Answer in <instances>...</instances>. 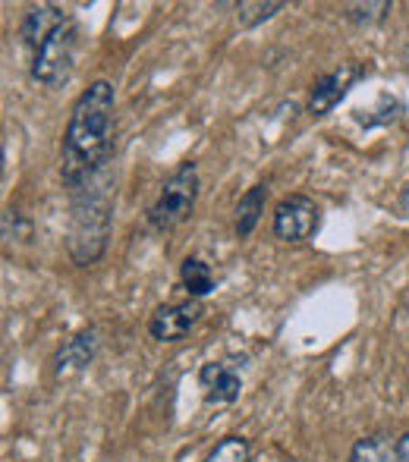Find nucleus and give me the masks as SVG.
<instances>
[{
  "label": "nucleus",
  "mask_w": 409,
  "mask_h": 462,
  "mask_svg": "<svg viewBox=\"0 0 409 462\" xmlns=\"http://www.w3.org/2000/svg\"><path fill=\"white\" fill-rule=\"evenodd\" d=\"M356 79H359V63H353V60L340 63V67H334L330 73H324L309 92V114L311 116L330 114V110L347 97L349 86H353Z\"/></svg>",
  "instance_id": "0eeeda50"
},
{
  "label": "nucleus",
  "mask_w": 409,
  "mask_h": 462,
  "mask_svg": "<svg viewBox=\"0 0 409 462\" xmlns=\"http://www.w3.org/2000/svg\"><path fill=\"white\" fill-rule=\"evenodd\" d=\"M95 356H98V330L86 328V330H79V334H73L60 349H57L54 374L60 377V381H63V377L82 374V371L95 362Z\"/></svg>",
  "instance_id": "6e6552de"
},
{
  "label": "nucleus",
  "mask_w": 409,
  "mask_h": 462,
  "mask_svg": "<svg viewBox=\"0 0 409 462\" xmlns=\"http://www.w3.org/2000/svg\"><path fill=\"white\" fill-rule=\"evenodd\" d=\"M406 387H409V381H406Z\"/></svg>",
  "instance_id": "412c9836"
},
{
  "label": "nucleus",
  "mask_w": 409,
  "mask_h": 462,
  "mask_svg": "<svg viewBox=\"0 0 409 462\" xmlns=\"http://www.w3.org/2000/svg\"><path fill=\"white\" fill-rule=\"evenodd\" d=\"M394 10L391 0H372V4H349L347 6V19L356 25H375Z\"/></svg>",
  "instance_id": "dca6fc26"
},
{
  "label": "nucleus",
  "mask_w": 409,
  "mask_h": 462,
  "mask_svg": "<svg viewBox=\"0 0 409 462\" xmlns=\"http://www.w3.org/2000/svg\"><path fill=\"white\" fill-rule=\"evenodd\" d=\"M394 444H397V457H400V462H409V431H406V434H400V438L394 440Z\"/></svg>",
  "instance_id": "6ab92c4d"
},
{
  "label": "nucleus",
  "mask_w": 409,
  "mask_h": 462,
  "mask_svg": "<svg viewBox=\"0 0 409 462\" xmlns=\"http://www.w3.org/2000/svg\"><path fill=\"white\" fill-rule=\"evenodd\" d=\"M252 459V444L246 438H224L214 444V450L208 453L205 462H249Z\"/></svg>",
  "instance_id": "4468645a"
},
{
  "label": "nucleus",
  "mask_w": 409,
  "mask_h": 462,
  "mask_svg": "<svg viewBox=\"0 0 409 462\" xmlns=\"http://www.w3.org/2000/svg\"><path fill=\"white\" fill-rule=\"evenodd\" d=\"M76 63V23L70 19L57 35H51L38 51H32V79L44 88H60L73 76Z\"/></svg>",
  "instance_id": "20e7f679"
},
{
  "label": "nucleus",
  "mask_w": 409,
  "mask_h": 462,
  "mask_svg": "<svg viewBox=\"0 0 409 462\" xmlns=\"http://www.w3.org/2000/svg\"><path fill=\"white\" fill-rule=\"evenodd\" d=\"M29 236H32V224L23 217V214L10 208V211L4 214V239H10V243L13 239H16V243H25Z\"/></svg>",
  "instance_id": "a211bd4d"
},
{
  "label": "nucleus",
  "mask_w": 409,
  "mask_h": 462,
  "mask_svg": "<svg viewBox=\"0 0 409 462\" xmlns=\"http://www.w3.org/2000/svg\"><path fill=\"white\" fill-rule=\"evenodd\" d=\"M67 23H70V16L60 10V6L35 4V6H29V10H25L23 25H19V38H23L32 51H38L51 35H57V32H60Z\"/></svg>",
  "instance_id": "1a4fd4ad"
},
{
  "label": "nucleus",
  "mask_w": 409,
  "mask_h": 462,
  "mask_svg": "<svg viewBox=\"0 0 409 462\" xmlns=\"http://www.w3.org/2000/svg\"><path fill=\"white\" fill-rule=\"evenodd\" d=\"M321 211L309 195H287L274 208V236L284 243H306L318 233Z\"/></svg>",
  "instance_id": "39448f33"
},
{
  "label": "nucleus",
  "mask_w": 409,
  "mask_h": 462,
  "mask_svg": "<svg viewBox=\"0 0 409 462\" xmlns=\"http://www.w3.org/2000/svg\"><path fill=\"white\" fill-rule=\"evenodd\" d=\"M114 114L116 95L110 82H92L76 97L67 133H63L60 158V177L70 192L92 183L107 171L110 158H114Z\"/></svg>",
  "instance_id": "f257e3e1"
},
{
  "label": "nucleus",
  "mask_w": 409,
  "mask_h": 462,
  "mask_svg": "<svg viewBox=\"0 0 409 462\" xmlns=\"http://www.w3.org/2000/svg\"><path fill=\"white\" fill-rule=\"evenodd\" d=\"M265 201H268V186H265V183L252 186L249 192L237 201V233H239V239L252 236V230H256L258 220H262V214H265Z\"/></svg>",
  "instance_id": "f8f14e48"
},
{
  "label": "nucleus",
  "mask_w": 409,
  "mask_h": 462,
  "mask_svg": "<svg viewBox=\"0 0 409 462\" xmlns=\"http://www.w3.org/2000/svg\"><path fill=\"white\" fill-rule=\"evenodd\" d=\"M400 208H404V211H409V186L404 189V192H400Z\"/></svg>",
  "instance_id": "aec40b11"
},
{
  "label": "nucleus",
  "mask_w": 409,
  "mask_h": 462,
  "mask_svg": "<svg viewBox=\"0 0 409 462\" xmlns=\"http://www.w3.org/2000/svg\"><path fill=\"white\" fill-rule=\"evenodd\" d=\"M202 315H205V309L199 299L161 305V309H154L152 321H148V334H152L158 343H180L192 328H196Z\"/></svg>",
  "instance_id": "423d86ee"
},
{
  "label": "nucleus",
  "mask_w": 409,
  "mask_h": 462,
  "mask_svg": "<svg viewBox=\"0 0 409 462\" xmlns=\"http://www.w3.org/2000/svg\"><path fill=\"white\" fill-rule=\"evenodd\" d=\"M180 283H183V290L190 292V299H199V302H202L205 296L214 292L218 280H214V271L205 258L190 255L183 264H180Z\"/></svg>",
  "instance_id": "9b49d317"
},
{
  "label": "nucleus",
  "mask_w": 409,
  "mask_h": 462,
  "mask_svg": "<svg viewBox=\"0 0 409 462\" xmlns=\"http://www.w3.org/2000/svg\"><path fill=\"white\" fill-rule=\"evenodd\" d=\"M199 381L205 387L208 402H237L239 393H243V377L230 365H224V362H208V365H202Z\"/></svg>",
  "instance_id": "9d476101"
},
{
  "label": "nucleus",
  "mask_w": 409,
  "mask_h": 462,
  "mask_svg": "<svg viewBox=\"0 0 409 462\" xmlns=\"http://www.w3.org/2000/svg\"><path fill=\"white\" fill-rule=\"evenodd\" d=\"M349 462H400L397 444H391L385 434H368V438H362L353 444Z\"/></svg>",
  "instance_id": "ddd939ff"
},
{
  "label": "nucleus",
  "mask_w": 409,
  "mask_h": 462,
  "mask_svg": "<svg viewBox=\"0 0 409 462\" xmlns=\"http://www.w3.org/2000/svg\"><path fill=\"white\" fill-rule=\"evenodd\" d=\"M196 201H199V167L192 164V161H186V164H180L177 171L164 180L154 205L148 208V214H145L148 226L158 233L177 230L180 224H186V220L192 217Z\"/></svg>",
  "instance_id": "7ed1b4c3"
},
{
  "label": "nucleus",
  "mask_w": 409,
  "mask_h": 462,
  "mask_svg": "<svg viewBox=\"0 0 409 462\" xmlns=\"http://www.w3.org/2000/svg\"><path fill=\"white\" fill-rule=\"evenodd\" d=\"M287 4H281V0H274V4H239L237 10H239V25H258V23H265V19H271L274 13H281Z\"/></svg>",
  "instance_id": "f3484780"
},
{
  "label": "nucleus",
  "mask_w": 409,
  "mask_h": 462,
  "mask_svg": "<svg viewBox=\"0 0 409 462\" xmlns=\"http://www.w3.org/2000/svg\"><path fill=\"white\" fill-rule=\"evenodd\" d=\"M70 236L67 249L76 264H95L107 249L110 224H114V199H110V183H104V173L92 183L70 192Z\"/></svg>",
  "instance_id": "f03ea898"
},
{
  "label": "nucleus",
  "mask_w": 409,
  "mask_h": 462,
  "mask_svg": "<svg viewBox=\"0 0 409 462\" xmlns=\"http://www.w3.org/2000/svg\"><path fill=\"white\" fill-rule=\"evenodd\" d=\"M400 114H404V104H400L397 97H391V95H381L378 107L368 110L366 116L356 114V120H359L362 126H387V123H397Z\"/></svg>",
  "instance_id": "2eb2a0df"
}]
</instances>
